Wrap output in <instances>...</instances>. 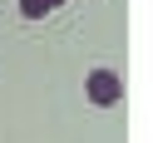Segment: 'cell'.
Wrapping results in <instances>:
<instances>
[{"label": "cell", "mask_w": 153, "mask_h": 143, "mask_svg": "<svg viewBox=\"0 0 153 143\" xmlns=\"http://www.w3.org/2000/svg\"><path fill=\"white\" fill-rule=\"evenodd\" d=\"M84 94H89V104H99V109H114V104L123 99V79L119 69H89V79H84Z\"/></svg>", "instance_id": "obj_1"}, {"label": "cell", "mask_w": 153, "mask_h": 143, "mask_svg": "<svg viewBox=\"0 0 153 143\" xmlns=\"http://www.w3.org/2000/svg\"><path fill=\"white\" fill-rule=\"evenodd\" d=\"M64 0H20V15L25 20H45V15H54Z\"/></svg>", "instance_id": "obj_2"}]
</instances>
